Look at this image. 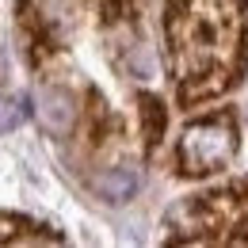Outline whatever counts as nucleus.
Returning a JSON list of instances; mask_svg holds the SVG:
<instances>
[{
	"label": "nucleus",
	"instance_id": "obj_1",
	"mask_svg": "<svg viewBox=\"0 0 248 248\" xmlns=\"http://www.w3.org/2000/svg\"><path fill=\"white\" fill-rule=\"evenodd\" d=\"M168 38L180 99H206L241 73V4L237 0H172Z\"/></svg>",
	"mask_w": 248,
	"mask_h": 248
},
{
	"label": "nucleus",
	"instance_id": "obj_3",
	"mask_svg": "<svg viewBox=\"0 0 248 248\" xmlns=\"http://www.w3.org/2000/svg\"><path fill=\"white\" fill-rule=\"evenodd\" d=\"M38 119H42V126L50 134L65 138L73 130V99H69V92H62V88H42L38 92Z\"/></svg>",
	"mask_w": 248,
	"mask_h": 248
},
{
	"label": "nucleus",
	"instance_id": "obj_7",
	"mask_svg": "<svg viewBox=\"0 0 248 248\" xmlns=\"http://www.w3.org/2000/svg\"><path fill=\"white\" fill-rule=\"evenodd\" d=\"M130 69H134L141 80H149V77H153V58H149V50H145V46H138V50L130 54Z\"/></svg>",
	"mask_w": 248,
	"mask_h": 248
},
{
	"label": "nucleus",
	"instance_id": "obj_4",
	"mask_svg": "<svg viewBox=\"0 0 248 248\" xmlns=\"http://www.w3.org/2000/svg\"><path fill=\"white\" fill-rule=\"evenodd\" d=\"M134 191H138V172L134 168H111L95 180V195L107 199V202H126V199H134Z\"/></svg>",
	"mask_w": 248,
	"mask_h": 248
},
{
	"label": "nucleus",
	"instance_id": "obj_6",
	"mask_svg": "<svg viewBox=\"0 0 248 248\" xmlns=\"http://www.w3.org/2000/svg\"><path fill=\"white\" fill-rule=\"evenodd\" d=\"M27 115V99L23 95H0V134L4 130H16Z\"/></svg>",
	"mask_w": 248,
	"mask_h": 248
},
{
	"label": "nucleus",
	"instance_id": "obj_2",
	"mask_svg": "<svg viewBox=\"0 0 248 248\" xmlns=\"http://www.w3.org/2000/svg\"><path fill=\"white\" fill-rule=\"evenodd\" d=\"M237 153V126L233 119H206V123L191 126L180 141V168L199 176V172H214L221 164H229Z\"/></svg>",
	"mask_w": 248,
	"mask_h": 248
},
{
	"label": "nucleus",
	"instance_id": "obj_5",
	"mask_svg": "<svg viewBox=\"0 0 248 248\" xmlns=\"http://www.w3.org/2000/svg\"><path fill=\"white\" fill-rule=\"evenodd\" d=\"M0 245H58V237L38 233L31 221H19V217H0Z\"/></svg>",
	"mask_w": 248,
	"mask_h": 248
}]
</instances>
